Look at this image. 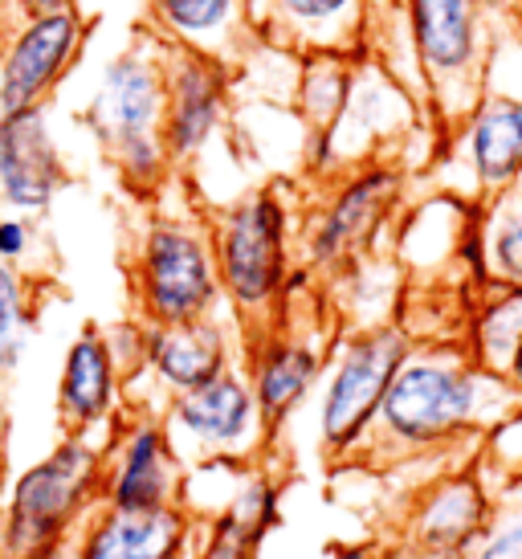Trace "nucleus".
Here are the masks:
<instances>
[{
    "label": "nucleus",
    "mask_w": 522,
    "mask_h": 559,
    "mask_svg": "<svg viewBox=\"0 0 522 559\" xmlns=\"http://www.w3.org/2000/svg\"><path fill=\"white\" fill-rule=\"evenodd\" d=\"M519 404V392L477 364L465 340L413 343L347 466H400L453 450L477 453L486 433Z\"/></svg>",
    "instance_id": "nucleus-1"
},
{
    "label": "nucleus",
    "mask_w": 522,
    "mask_h": 559,
    "mask_svg": "<svg viewBox=\"0 0 522 559\" xmlns=\"http://www.w3.org/2000/svg\"><path fill=\"white\" fill-rule=\"evenodd\" d=\"M164 110H168V74L147 49H127L110 58L103 82L91 98V131L103 143L107 159L139 197L164 188L171 171L164 143Z\"/></svg>",
    "instance_id": "nucleus-2"
},
{
    "label": "nucleus",
    "mask_w": 522,
    "mask_h": 559,
    "mask_svg": "<svg viewBox=\"0 0 522 559\" xmlns=\"http://www.w3.org/2000/svg\"><path fill=\"white\" fill-rule=\"evenodd\" d=\"M107 450L86 437H62L54 450L13 481L0 514V559H37L70 539L103 507Z\"/></svg>",
    "instance_id": "nucleus-3"
},
{
    "label": "nucleus",
    "mask_w": 522,
    "mask_h": 559,
    "mask_svg": "<svg viewBox=\"0 0 522 559\" xmlns=\"http://www.w3.org/2000/svg\"><path fill=\"white\" fill-rule=\"evenodd\" d=\"M490 4L494 0H404L416 66L449 135L486 94L494 53Z\"/></svg>",
    "instance_id": "nucleus-4"
},
{
    "label": "nucleus",
    "mask_w": 522,
    "mask_h": 559,
    "mask_svg": "<svg viewBox=\"0 0 522 559\" xmlns=\"http://www.w3.org/2000/svg\"><path fill=\"white\" fill-rule=\"evenodd\" d=\"M286 234H290L286 204L270 188L249 192L246 201L216 213L209 241H213L221 290L229 295L241 323H261L282 307L290 282Z\"/></svg>",
    "instance_id": "nucleus-5"
},
{
    "label": "nucleus",
    "mask_w": 522,
    "mask_h": 559,
    "mask_svg": "<svg viewBox=\"0 0 522 559\" xmlns=\"http://www.w3.org/2000/svg\"><path fill=\"white\" fill-rule=\"evenodd\" d=\"M408 352H413V335L400 323H371L339 340L323 404H319V445L327 462H347L359 450Z\"/></svg>",
    "instance_id": "nucleus-6"
},
{
    "label": "nucleus",
    "mask_w": 522,
    "mask_h": 559,
    "mask_svg": "<svg viewBox=\"0 0 522 559\" xmlns=\"http://www.w3.org/2000/svg\"><path fill=\"white\" fill-rule=\"evenodd\" d=\"M131 282H135V302L147 326L209 319L225 295L209 234L200 225L168 217L147 225Z\"/></svg>",
    "instance_id": "nucleus-7"
},
{
    "label": "nucleus",
    "mask_w": 522,
    "mask_h": 559,
    "mask_svg": "<svg viewBox=\"0 0 522 559\" xmlns=\"http://www.w3.org/2000/svg\"><path fill=\"white\" fill-rule=\"evenodd\" d=\"M498 486L470 457L465 466L446 469L408 502L400 539L384 547V559H465L486 527Z\"/></svg>",
    "instance_id": "nucleus-8"
},
{
    "label": "nucleus",
    "mask_w": 522,
    "mask_h": 559,
    "mask_svg": "<svg viewBox=\"0 0 522 559\" xmlns=\"http://www.w3.org/2000/svg\"><path fill=\"white\" fill-rule=\"evenodd\" d=\"M400 192H404V171L392 164H364L347 171V180L335 188L323 217L315 221L307 237V258L315 270H339V265L359 262L371 249L376 234L392 217Z\"/></svg>",
    "instance_id": "nucleus-9"
},
{
    "label": "nucleus",
    "mask_w": 522,
    "mask_h": 559,
    "mask_svg": "<svg viewBox=\"0 0 522 559\" xmlns=\"http://www.w3.org/2000/svg\"><path fill=\"white\" fill-rule=\"evenodd\" d=\"M171 445L192 441L197 457H249L261 445V413L253 389L241 372H221L216 380L168 401L164 413Z\"/></svg>",
    "instance_id": "nucleus-10"
},
{
    "label": "nucleus",
    "mask_w": 522,
    "mask_h": 559,
    "mask_svg": "<svg viewBox=\"0 0 522 559\" xmlns=\"http://www.w3.org/2000/svg\"><path fill=\"white\" fill-rule=\"evenodd\" d=\"M103 507L115 511H159L185 507V457L171 445L164 420L143 417L119 429L107 450Z\"/></svg>",
    "instance_id": "nucleus-11"
},
{
    "label": "nucleus",
    "mask_w": 522,
    "mask_h": 559,
    "mask_svg": "<svg viewBox=\"0 0 522 559\" xmlns=\"http://www.w3.org/2000/svg\"><path fill=\"white\" fill-rule=\"evenodd\" d=\"M86 41V21L70 13L25 21L0 58V115L41 107L46 94L66 79Z\"/></svg>",
    "instance_id": "nucleus-12"
},
{
    "label": "nucleus",
    "mask_w": 522,
    "mask_h": 559,
    "mask_svg": "<svg viewBox=\"0 0 522 559\" xmlns=\"http://www.w3.org/2000/svg\"><path fill=\"white\" fill-rule=\"evenodd\" d=\"M168 74V110H164V143L171 164L197 159L221 127L229 74L213 53L192 46H176L164 62Z\"/></svg>",
    "instance_id": "nucleus-13"
},
{
    "label": "nucleus",
    "mask_w": 522,
    "mask_h": 559,
    "mask_svg": "<svg viewBox=\"0 0 522 559\" xmlns=\"http://www.w3.org/2000/svg\"><path fill=\"white\" fill-rule=\"evenodd\" d=\"M66 185V164L49 135L46 110L0 115V197L16 213H46Z\"/></svg>",
    "instance_id": "nucleus-14"
},
{
    "label": "nucleus",
    "mask_w": 522,
    "mask_h": 559,
    "mask_svg": "<svg viewBox=\"0 0 522 559\" xmlns=\"http://www.w3.org/2000/svg\"><path fill=\"white\" fill-rule=\"evenodd\" d=\"M327 359H331V343L323 347L319 340L294 335V331H270L265 326V335L253 340L249 389H253L265 433H277L282 420L307 401L315 380L323 376Z\"/></svg>",
    "instance_id": "nucleus-15"
},
{
    "label": "nucleus",
    "mask_w": 522,
    "mask_h": 559,
    "mask_svg": "<svg viewBox=\"0 0 522 559\" xmlns=\"http://www.w3.org/2000/svg\"><path fill=\"white\" fill-rule=\"evenodd\" d=\"M461 159L474 176L477 204L522 185V98L486 91L465 123L453 131Z\"/></svg>",
    "instance_id": "nucleus-16"
},
{
    "label": "nucleus",
    "mask_w": 522,
    "mask_h": 559,
    "mask_svg": "<svg viewBox=\"0 0 522 559\" xmlns=\"http://www.w3.org/2000/svg\"><path fill=\"white\" fill-rule=\"evenodd\" d=\"M192 519L185 507L159 511H98L78 527V556L82 559H180L192 535Z\"/></svg>",
    "instance_id": "nucleus-17"
},
{
    "label": "nucleus",
    "mask_w": 522,
    "mask_h": 559,
    "mask_svg": "<svg viewBox=\"0 0 522 559\" xmlns=\"http://www.w3.org/2000/svg\"><path fill=\"white\" fill-rule=\"evenodd\" d=\"M119 396V364L110 352L107 331L82 326V335L70 343L58 380V420L66 437H86L110 417Z\"/></svg>",
    "instance_id": "nucleus-18"
},
{
    "label": "nucleus",
    "mask_w": 522,
    "mask_h": 559,
    "mask_svg": "<svg viewBox=\"0 0 522 559\" xmlns=\"http://www.w3.org/2000/svg\"><path fill=\"white\" fill-rule=\"evenodd\" d=\"M143 368L171 392H192L200 384L229 372V335L225 326L209 319H192V323H164L147 326V352H143Z\"/></svg>",
    "instance_id": "nucleus-19"
},
{
    "label": "nucleus",
    "mask_w": 522,
    "mask_h": 559,
    "mask_svg": "<svg viewBox=\"0 0 522 559\" xmlns=\"http://www.w3.org/2000/svg\"><path fill=\"white\" fill-rule=\"evenodd\" d=\"M277 495L282 486L270 474H253L229 498V507L216 514L197 559H258V547L277 523Z\"/></svg>",
    "instance_id": "nucleus-20"
},
{
    "label": "nucleus",
    "mask_w": 522,
    "mask_h": 559,
    "mask_svg": "<svg viewBox=\"0 0 522 559\" xmlns=\"http://www.w3.org/2000/svg\"><path fill=\"white\" fill-rule=\"evenodd\" d=\"M465 343L477 364L502 376L522 401V290L490 286V295L474 307Z\"/></svg>",
    "instance_id": "nucleus-21"
},
{
    "label": "nucleus",
    "mask_w": 522,
    "mask_h": 559,
    "mask_svg": "<svg viewBox=\"0 0 522 559\" xmlns=\"http://www.w3.org/2000/svg\"><path fill=\"white\" fill-rule=\"evenodd\" d=\"M474 262L486 286L522 290V185L507 188L477 209Z\"/></svg>",
    "instance_id": "nucleus-22"
},
{
    "label": "nucleus",
    "mask_w": 522,
    "mask_h": 559,
    "mask_svg": "<svg viewBox=\"0 0 522 559\" xmlns=\"http://www.w3.org/2000/svg\"><path fill=\"white\" fill-rule=\"evenodd\" d=\"M352 82L355 70L347 66V53L319 49L307 62L302 82H298V110L310 127V143H323L335 131L339 115L352 98Z\"/></svg>",
    "instance_id": "nucleus-23"
},
{
    "label": "nucleus",
    "mask_w": 522,
    "mask_h": 559,
    "mask_svg": "<svg viewBox=\"0 0 522 559\" xmlns=\"http://www.w3.org/2000/svg\"><path fill=\"white\" fill-rule=\"evenodd\" d=\"M294 33L310 37L319 49L352 53L364 25V0H270Z\"/></svg>",
    "instance_id": "nucleus-24"
},
{
    "label": "nucleus",
    "mask_w": 522,
    "mask_h": 559,
    "mask_svg": "<svg viewBox=\"0 0 522 559\" xmlns=\"http://www.w3.org/2000/svg\"><path fill=\"white\" fill-rule=\"evenodd\" d=\"M152 9L180 46L204 49L229 33L241 0H152Z\"/></svg>",
    "instance_id": "nucleus-25"
},
{
    "label": "nucleus",
    "mask_w": 522,
    "mask_h": 559,
    "mask_svg": "<svg viewBox=\"0 0 522 559\" xmlns=\"http://www.w3.org/2000/svg\"><path fill=\"white\" fill-rule=\"evenodd\" d=\"M465 559H522V478L498 486L490 519Z\"/></svg>",
    "instance_id": "nucleus-26"
},
{
    "label": "nucleus",
    "mask_w": 522,
    "mask_h": 559,
    "mask_svg": "<svg viewBox=\"0 0 522 559\" xmlns=\"http://www.w3.org/2000/svg\"><path fill=\"white\" fill-rule=\"evenodd\" d=\"M29 331V295L16 265L0 262V376L13 372Z\"/></svg>",
    "instance_id": "nucleus-27"
},
{
    "label": "nucleus",
    "mask_w": 522,
    "mask_h": 559,
    "mask_svg": "<svg viewBox=\"0 0 522 559\" xmlns=\"http://www.w3.org/2000/svg\"><path fill=\"white\" fill-rule=\"evenodd\" d=\"M477 466L490 474L494 486L522 478V404L486 433L482 450H477Z\"/></svg>",
    "instance_id": "nucleus-28"
},
{
    "label": "nucleus",
    "mask_w": 522,
    "mask_h": 559,
    "mask_svg": "<svg viewBox=\"0 0 522 559\" xmlns=\"http://www.w3.org/2000/svg\"><path fill=\"white\" fill-rule=\"evenodd\" d=\"M29 225L21 217H4L0 221V262L16 265L25 258V249H29Z\"/></svg>",
    "instance_id": "nucleus-29"
},
{
    "label": "nucleus",
    "mask_w": 522,
    "mask_h": 559,
    "mask_svg": "<svg viewBox=\"0 0 522 559\" xmlns=\"http://www.w3.org/2000/svg\"><path fill=\"white\" fill-rule=\"evenodd\" d=\"M16 9L25 21H37V16H54V13H70L74 0H16Z\"/></svg>",
    "instance_id": "nucleus-30"
},
{
    "label": "nucleus",
    "mask_w": 522,
    "mask_h": 559,
    "mask_svg": "<svg viewBox=\"0 0 522 559\" xmlns=\"http://www.w3.org/2000/svg\"><path fill=\"white\" fill-rule=\"evenodd\" d=\"M331 559H384L380 544H343L331 551Z\"/></svg>",
    "instance_id": "nucleus-31"
},
{
    "label": "nucleus",
    "mask_w": 522,
    "mask_h": 559,
    "mask_svg": "<svg viewBox=\"0 0 522 559\" xmlns=\"http://www.w3.org/2000/svg\"><path fill=\"white\" fill-rule=\"evenodd\" d=\"M37 559H82L78 556V531L70 535V539H62V544H54L49 551H41Z\"/></svg>",
    "instance_id": "nucleus-32"
},
{
    "label": "nucleus",
    "mask_w": 522,
    "mask_h": 559,
    "mask_svg": "<svg viewBox=\"0 0 522 559\" xmlns=\"http://www.w3.org/2000/svg\"><path fill=\"white\" fill-rule=\"evenodd\" d=\"M4 486H9V450H4V433H0V498H4Z\"/></svg>",
    "instance_id": "nucleus-33"
},
{
    "label": "nucleus",
    "mask_w": 522,
    "mask_h": 559,
    "mask_svg": "<svg viewBox=\"0 0 522 559\" xmlns=\"http://www.w3.org/2000/svg\"><path fill=\"white\" fill-rule=\"evenodd\" d=\"M507 13H510V21H514V29H519V37H522V0H507Z\"/></svg>",
    "instance_id": "nucleus-34"
},
{
    "label": "nucleus",
    "mask_w": 522,
    "mask_h": 559,
    "mask_svg": "<svg viewBox=\"0 0 522 559\" xmlns=\"http://www.w3.org/2000/svg\"><path fill=\"white\" fill-rule=\"evenodd\" d=\"M241 4H253V0H241Z\"/></svg>",
    "instance_id": "nucleus-35"
}]
</instances>
